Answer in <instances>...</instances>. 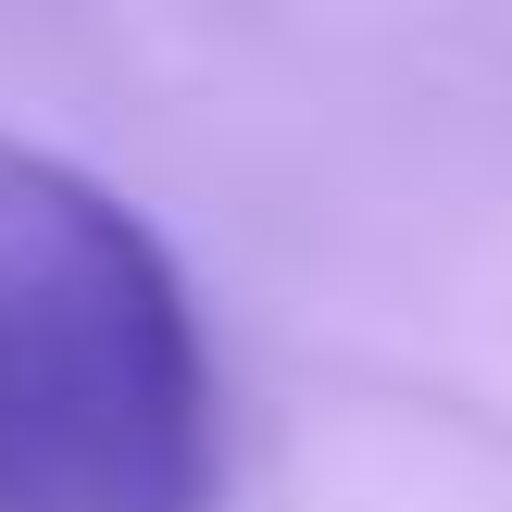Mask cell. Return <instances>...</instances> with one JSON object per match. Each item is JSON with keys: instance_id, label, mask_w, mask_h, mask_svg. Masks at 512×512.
Listing matches in <instances>:
<instances>
[{"instance_id": "obj_1", "label": "cell", "mask_w": 512, "mask_h": 512, "mask_svg": "<svg viewBox=\"0 0 512 512\" xmlns=\"http://www.w3.org/2000/svg\"><path fill=\"white\" fill-rule=\"evenodd\" d=\"M225 425L175 250L0 138V512H213Z\"/></svg>"}]
</instances>
